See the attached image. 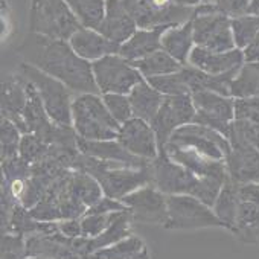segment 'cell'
<instances>
[{
    "mask_svg": "<svg viewBox=\"0 0 259 259\" xmlns=\"http://www.w3.org/2000/svg\"><path fill=\"white\" fill-rule=\"evenodd\" d=\"M20 57L46 75L61 81L75 95H101L92 63L82 60L66 40H54L29 32L19 48Z\"/></svg>",
    "mask_w": 259,
    "mask_h": 259,
    "instance_id": "cell-1",
    "label": "cell"
},
{
    "mask_svg": "<svg viewBox=\"0 0 259 259\" xmlns=\"http://www.w3.org/2000/svg\"><path fill=\"white\" fill-rule=\"evenodd\" d=\"M76 171H84L96 179L105 197L113 200H122L147 185H153L151 163L144 168H133L123 163L98 160L84 154H78L72 163Z\"/></svg>",
    "mask_w": 259,
    "mask_h": 259,
    "instance_id": "cell-2",
    "label": "cell"
},
{
    "mask_svg": "<svg viewBox=\"0 0 259 259\" xmlns=\"http://www.w3.org/2000/svg\"><path fill=\"white\" fill-rule=\"evenodd\" d=\"M72 128L84 141H116L120 123L107 110L102 95H76L72 104Z\"/></svg>",
    "mask_w": 259,
    "mask_h": 259,
    "instance_id": "cell-3",
    "label": "cell"
},
{
    "mask_svg": "<svg viewBox=\"0 0 259 259\" xmlns=\"http://www.w3.org/2000/svg\"><path fill=\"white\" fill-rule=\"evenodd\" d=\"M81 28L66 0H32L29 10V32L54 40L69 41Z\"/></svg>",
    "mask_w": 259,
    "mask_h": 259,
    "instance_id": "cell-4",
    "label": "cell"
},
{
    "mask_svg": "<svg viewBox=\"0 0 259 259\" xmlns=\"http://www.w3.org/2000/svg\"><path fill=\"white\" fill-rule=\"evenodd\" d=\"M20 73L37 89L49 119L60 126H72V104L76 95L61 81L28 63L20 64Z\"/></svg>",
    "mask_w": 259,
    "mask_h": 259,
    "instance_id": "cell-5",
    "label": "cell"
},
{
    "mask_svg": "<svg viewBox=\"0 0 259 259\" xmlns=\"http://www.w3.org/2000/svg\"><path fill=\"white\" fill-rule=\"evenodd\" d=\"M194 41L195 46L212 52H229L236 49L230 19L217 13L213 4H201L195 8Z\"/></svg>",
    "mask_w": 259,
    "mask_h": 259,
    "instance_id": "cell-6",
    "label": "cell"
},
{
    "mask_svg": "<svg viewBox=\"0 0 259 259\" xmlns=\"http://www.w3.org/2000/svg\"><path fill=\"white\" fill-rule=\"evenodd\" d=\"M168 230H197L207 227H224L213 209L192 195H166Z\"/></svg>",
    "mask_w": 259,
    "mask_h": 259,
    "instance_id": "cell-7",
    "label": "cell"
},
{
    "mask_svg": "<svg viewBox=\"0 0 259 259\" xmlns=\"http://www.w3.org/2000/svg\"><path fill=\"white\" fill-rule=\"evenodd\" d=\"M93 76L101 95H130L145 78L119 54L104 57L92 63Z\"/></svg>",
    "mask_w": 259,
    "mask_h": 259,
    "instance_id": "cell-8",
    "label": "cell"
},
{
    "mask_svg": "<svg viewBox=\"0 0 259 259\" xmlns=\"http://www.w3.org/2000/svg\"><path fill=\"white\" fill-rule=\"evenodd\" d=\"M168 144L180 148L194 150L218 162H224L227 154L230 153V142L226 136L209 126L195 122L183 125L177 132H174Z\"/></svg>",
    "mask_w": 259,
    "mask_h": 259,
    "instance_id": "cell-9",
    "label": "cell"
},
{
    "mask_svg": "<svg viewBox=\"0 0 259 259\" xmlns=\"http://www.w3.org/2000/svg\"><path fill=\"white\" fill-rule=\"evenodd\" d=\"M192 101L195 107L194 122L229 138L230 126L235 120V99L210 90H200L192 93Z\"/></svg>",
    "mask_w": 259,
    "mask_h": 259,
    "instance_id": "cell-10",
    "label": "cell"
},
{
    "mask_svg": "<svg viewBox=\"0 0 259 259\" xmlns=\"http://www.w3.org/2000/svg\"><path fill=\"white\" fill-rule=\"evenodd\" d=\"M128 13L133 16L139 29H154V28H174L185 25L195 16V8L192 7H156L150 0H122Z\"/></svg>",
    "mask_w": 259,
    "mask_h": 259,
    "instance_id": "cell-11",
    "label": "cell"
},
{
    "mask_svg": "<svg viewBox=\"0 0 259 259\" xmlns=\"http://www.w3.org/2000/svg\"><path fill=\"white\" fill-rule=\"evenodd\" d=\"M194 117H195V107H194L192 95L165 96V101L151 123L157 136L159 150L165 151L174 132H177L183 125L192 123Z\"/></svg>",
    "mask_w": 259,
    "mask_h": 259,
    "instance_id": "cell-12",
    "label": "cell"
},
{
    "mask_svg": "<svg viewBox=\"0 0 259 259\" xmlns=\"http://www.w3.org/2000/svg\"><path fill=\"white\" fill-rule=\"evenodd\" d=\"M153 186L165 195H195L201 177L192 174L185 166L174 162L166 151H160L159 157L151 162Z\"/></svg>",
    "mask_w": 259,
    "mask_h": 259,
    "instance_id": "cell-13",
    "label": "cell"
},
{
    "mask_svg": "<svg viewBox=\"0 0 259 259\" xmlns=\"http://www.w3.org/2000/svg\"><path fill=\"white\" fill-rule=\"evenodd\" d=\"M122 204L132 215L133 221L148 224H166L168 220V201L166 195L156 186L147 185L132 194L123 197Z\"/></svg>",
    "mask_w": 259,
    "mask_h": 259,
    "instance_id": "cell-14",
    "label": "cell"
},
{
    "mask_svg": "<svg viewBox=\"0 0 259 259\" xmlns=\"http://www.w3.org/2000/svg\"><path fill=\"white\" fill-rule=\"evenodd\" d=\"M117 141L123 145L133 156L153 162L159 157V142L151 123L133 117L123 125H120V132Z\"/></svg>",
    "mask_w": 259,
    "mask_h": 259,
    "instance_id": "cell-15",
    "label": "cell"
},
{
    "mask_svg": "<svg viewBox=\"0 0 259 259\" xmlns=\"http://www.w3.org/2000/svg\"><path fill=\"white\" fill-rule=\"evenodd\" d=\"M244 63L245 58L241 49H233L229 52H212L195 46L189 55L188 64L209 75H226L239 72Z\"/></svg>",
    "mask_w": 259,
    "mask_h": 259,
    "instance_id": "cell-16",
    "label": "cell"
},
{
    "mask_svg": "<svg viewBox=\"0 0 259 259\" xmlns=\"http://www.w3.org/2000/svg\"><path fill=\"white\" fill-rule=\"evenodd\" d=\"M28 257H49V259H82L76 251L73 239L63 233H37L26 236Z\"/></svg>",
    "mask_w": 259,
    "mask_h": 259,
    "instance_id": "cell-17",
    "label": "cell"
},
{
    "mask_svg": "<svg viewBox=\"0 0 259 259\" xmlns=\"http://www.w3.org/2000/svg\"><path fill=\"white\" fill-rule=\"evenodd\" d=\"M138 23L128 13L122 0H107L105 16L96 31L116 45H123L138 31Z\"/></svg>",
    "mask_w": 259,
    "mask_h": 259,
    "instance_id": "cell-18",
    "label": "cell"
},
{
    "mask_svg": "<svg viewBox=\"0 0 259 259\" xmlns=\"http://www.w3.org/2000/svg\"><path fill=\"white\" fill-rule=\"evenodd\" d=\"M28 105V87L26 78L20 75H13L4 79L2 82V98H0V107H2V117L14 122L20 132L25 135V110Z\"/></svg>",
    "mask_w": 259,
    "mask_h": 259,
    "instance_id": "cell-19",
    "label": "cell"
},
{
    "mask_svg": "<svg viewBox=\"0 0 259 259\" xmlns=\"http://www.w3.org/2000/svg\"><path fill=\"white\" fill-rule=\"evenodd\" d=\"M166 154L177 162L179 165L185 166L186 169H189L192 174L198 176V177H209V179H218L223 182L229 180V172H227V166L226 162H218V160H212L194 150L189 148H180L176 145L168 144L165 148Z\"/></svg>",
    "mask_w": 259,
    "mask_h": 259,
    "instance_id": "cell-20",
    "label": "cell"
},
{
    "mask_svg": "<svg viewBox=\"0 0 259 259\" xmlns=\"http://www.w3.org/2000/svg\"><path fill=\"white\" fill-rule=\"evenodd\" d=\"M224 162L232 182L238 185L259 183V150L248 145H230Z\"/></svg>",
    "mask_w": 259,
    "mask_h": 259,
    "instance_id": "cell-21",
    "label": "cell"
},
{
    "mask_svg": "<svg viewBox=\"0 0 259 259\" xmlns=\"http://www.w3.org/2000/svg\"><path fill=\"white\" fill-rule=\"evenodd\" d=\"M78 150L81 154L98 159V160L123 163L133 168H144L151 163V162H147L144 159L133 156L128 150L123 148V145L117 139L116 141H84L78 138Z\"/></svg>",
    "mask_w": 259,
    "mask_h": 259,
    "instance_id": "cell-22",
    "label": "cell"
},
{
    "mask_svg": "<svg viewBox=\"0 0 259 259\" xmlns=\"http://www.w3.org/2000/svg\"><path fill=\"white\" fill-rule=\"evenodd\" d=\"M73 51L85 61L95 63L104 57L119 54L120 46L104 37L99 31L90 28H81L69 40Z\"/></svg>",
    "mask_w": 259,
    "mask_h": 259,
    "instance_id": "cell-23",
    "label": "cell"
},
{
    "mask_svg": "<svg viewBox=\"0 0 259 259\" xmlns=\"http://www.w3.org/2000/svg\"><path fill=\"white\" fill-rule=\"evenodd\" d=\"M169 28H154V29H138L123 45H120L119 55L130 63L142 60L162 49V37Z\"/></svg>",
    "mask_w": 259,
    "mask_h": 259,
    "instance_id": "cell-24",
    "label": "cell"
},
{
    "mask_svg": "<svg viewBox=\"0 0 259 259\" xmlns=\"http://www.w3.org/2000/svg\"><path fill=\"white\" fill-rule=\"evenodd\" d=\"M128 99H130V104H132L135 117L142 119L148 123H153L154 117L157 116L165 101V95H162L147 79H144L130 92Z\"/></svg>",
    "mask_w": 259,
    "mask_h": 259,
    "instance_id": "cell-25",
    "label": "cell"
},
{
    "mask_svg": "<svg viewBox=\"0 0 259 259\" xmlns=\"http://www.w3.org/2000/svg\"><path fill=\"white\" fill-rule=\"evenodd\" d=\"M132 215H130L128 210H122V212H114L111 215V221L108 224V227L96 238H87L85 241V259L105 247H110L128 236H132Z\"/></svg>",
    "mask_w": 259,
    "mask_h": 259,
    "instance_id": "cell-26",
    "label": "cell"
},
{
    "mask_svg": "<svg viewBox=\"0 0 259 259\" xmlns=\"http://www.w3.org/2000/svg\"><path fill=\"white\" fill-rule=\"evenodd\" d=\"M194 48V19L185 25L169 28L162 37V49L176 58L182 66L189 63V55Z\"/></svg>",
    "mask_w": 259,
    "mask_h": 259,
    "instance_id": "cell-27",
    "label": "cell"
},
{
    "mask_svg": "<svg viewBox=\"0 0 259 259\" xmlns=\"http://www.w3.org/2000/svg\"><path fill=\"white\" fill-rule=\"evenodd\" d=\"M239 204H241L239 185L229 179L224 183L212 209H213L215 215L220 218V221L224 224V227L229 229L230 232H235V229H236Z\"/></svg>",
    "mask_w": 259,
    "mask_h": 259,
    "instance_id": "cell-28",
    "label": "cell"
},
{
    "mask_svg": "<svg viewBox=\"0 0 259 259\" xmlns=\"http://www.w3.org/2000/svg\"><path fill=\"white\" fill-rule=\"evenodd\" d=\"M87 259H150V251L142 238L132 235L110 247L92 253Z\"/></svg>",
    "mask_w": 259,
    "mask_h": 259,
    "instance_id": "cell-29",
    "label": "cell"
},
{
    "mask_svg": "<svg viewBox=\"0 0 259 259\" xmlns=\"http://www.w3.org/2000/svg\"><path fill=\"white\" fill-rule=\"evenodd\" d=\"M132 64L141 72V75L145 79L176 73V72L182 70V67H183L176 58H172L163 49H160V51L142 58V60H138V61H135Z\"/></svg>",
    "mask_w": 259,
    "mask_h": 259,
    "instance_id": "cell-30",
    "label": "cell"
},
{
    "mask_svg": "<svg viewBox=\"0 0 259 259\" xmlns=\"http://www.w3.org/2000/svg\"><path fill=\"white\" fill-rule=\"evenodd\" d=\"M69 188H70V192L73 194V197H76L87 209L104 197L102 188L99 186L96 179L84 171H72L70 172Z\"/></svg>",
    "mask_w": 259,
    "mask_h": 259,
    "instance_id": "cell-31",
    "label": "cell"
},
{
    "mask_svg": "<svg viewBox=\"0 0 259 259\" xmlns=\"http://www.w3.org/2000/svg\"><path fill=\"white\" fill-rule=\"evenodd\" d=\"M233 99L259 96V63H244L230 84Z\"/></svg>",
    "mask_w": 259,
    "mask_h": 259,
    "instance_id": "cell-32",
    "label": "cell"
},
{
    "mask_svg": "<svg viewBox=\"0 0 259 259\" xmlns=\"http://www.w3.org/2000/svg\"><path fill=\"white\" fill-rule=\"evenodd\" d=\"M84 28L98 29L105 16L107 0H66Z\"/></svg>",
    "mask_w": 259,
    "mask_h": 259,
    "instance_id": "cell-33",
    "label": "cell"
},
{
    "mask_svg": "<svg viewBox=\"0 0 259 259\" xmlns=\"http://www.w3.org/2000/svg\"><path fill=\"white\" fill-rule=\"evenodd\" d=\"M230 26L236 49L244 51L259 34V14H245L230 19Z\"/></svg>",
    "mask_w": 259,
    "mask_h": 259,
    "instance_id": "cell-34",
    "label": "cell"
},
{
    "mask_svg": "<svg viewBox=\"0 0 259 259\" xmlns=\"http://www.w3.org/2000/svg\"><path fill=\"white\" fill-rule=\"evenodd\" d=\"M0 150H2V160H8L13 157H17L20 153V144H22V138L23 133L19 130V126L2 117V122H0Z\"/></svg>",
    "mask_w": 259,
    "mask_h": 259,
    "instance_id": "cell-35",
    "label": "cell"
},
{
    "mask_svg": "<svg viewBox=\"0 0 259 259\" xmlns=\"http://www.w3.org/2000/svg\"><path fill=\"white\" fill-rule=\"evenodd\" d=\"M227 139L230 145H248L259 150V123L250 120H233Z\"/></svg>",
    "mask_w": 259,
    "mask_h": 259,
    "instance_id": "cell-36",
    "label": "cell"
},
{
    "mask_svg": "<svg viewBox=\"0 0 259 259\" xmlns=\"http://www.w3.org/2000/svg\"><path fill=\"white\" fill-rule=\"evenodd\" d=\"M156 90H159L165 96H174V95H191L182 70L163 76H156V78H148L147 79Z\"/></svg>",
    "mask_w": 259,
    "mask_h": 259,
    "instance_id": "cell-37",
    "label": "cell"
},
{
    "mask_svg": "<svg viewBox=\"0 0 259 259\" xmlns=\"http://www.w3.org/2000/svg\"><path fill=\"white\" fill-rule=\"evenodd\" d=\"M51 145H48L45 141H41L35 135H23L22 144H20V153L19 156L26 160L29 165H35L41 160H45L49 154Z\"/></svg>",
    "mask_w": 259,
    "mask_h": 259,
    "instance_id": "cell-38",
    "label": "cell"
},
{
    "mask_svg": "<svg viewBox=\"0 0 259 259\" xmlns=\"http://www.w3.org/2000/svg\"><path fill=\"white\" fill-rule=\"evenodd\" d=\"M102 99L110 114L120 125H123L125 122L135 117L128 95H102Z\"/></svg>",
    "mask_w": 259,
    "mask_h": 259,
    "instance_id": "cell-39",
    "label": "cell"
},
{
    "mask_svg": "<svg viewBox=\"0 0 259 259\" xmlns=\"http://www.w3.org/2000/svg\"><path fill=\"white\" fill-rule=\"evenodd\" d=\"M2 259H28L26 238L14 233H2Z\"/></svg>",
    "mask_w": 259,
    "mask_h": 259,
    "instance_id": "cell-40",
    "label": "cell"
},
{
    "mask_svg": "<svg viewBox=\"0 0 259 259\" xmlns=\"http://www.w3.org/2000/svg\"><path fill=\"white\" fill-rule=\"evenodd\" d=\"M111 215H95V213H84L79 221H81V229H82V236L84 238H96L99 236L110 224Z\"/></svg>",
    "mask_w": 259,
    "mask_h": 259,
    "instance_id": "cell-41",
    "label": "cell"
},
{
    "mask_svg": "<svg viewBox=\"0 0 259 259\" xmlns=\"http://www.w3.org/2000/svg\"><path fill=\"white\" fill-rule=\"evenodd\" d=\"M235 120L259 123V96L235 99Z\"/></svg>",
    "mask_w": 259,
    "mask_h": 259,
    "instance_id": "cell-42",
    "label": "cell"
},
{
    "mask_svg": "<svg viewBox=\"0 0 259 259\" xmlns=\"http://www.w3.org/2000/svg\"><path fill=\"white\" fill-rule=\"evenodd\" d=\"M213 5L217 13H221L229 19H235L248 14L251 0H217Z\"/></svg>",
    "mask_w": 259,
    "mask_h": 259,
    "instance_id": "cell-43",
    "label": "cell"
},
{
    "mask_svg": "<svg viewBox=\"0 0 259 259\" xmlns=\"http://www.w3.org/2000/svg\"><path fill=\"white\" fill-rule=\"evenodd\" d=\"M126 210V207L122 204V201L119 200H113L108 197H102L99 201H96L93 206H90L87 209L85 213H95V215H108V213H114V212H122Z\"/></svg>",
    "mask_w": 259,
    "mask_h": 259,
    "instance_id": "cell-44",
    "label": "cell"
},
{
    "mask_svg": "<svg viewBox=\"0 0 259 259\" xmlns=\"http://www.w3.org/2000/svg\"><path fill=\"white\" fill-rule=\"evenodd\" d=\"M58 230L64 236L70 239H76L82 236V229H81V221L79 220H63L58 221Z\"/></svg>",
    "mask_w": 259,
    "mask_h": 259,
    "instance_id": "cell-45",
    "label": "cell"
},
{
    "mask_svg": "<svg viewBox=\"0 0 259 259\" xmlns=\"http://www.w3.org/2000/svg\"><path fill=\"white\" fill-rule=\"evenodd\" d=\"M242 52H244L245 63H259V34Z\"/></svg>",
    "mask_w": 259,
    "mask_h": 259,
    "instance_id": "cell-46",
    "label": "cell"
},
{
    "mask_svg": "<svg viewBox=\"0 0 259 259\" xmlns=\"http://www.w3.org/2000/svg\"><path fill=\"white\" fill-rule=\"evenodd\" d=\"M248 14H259V0H251Z\"/></svg>",
    "mask_w": 259,
    "mask_h": 259,
    "instance_id": "cell-47",
    "label": "cell"
},
{
    "mask_svg": "<svg viewBox=\"0 0 259 259\" xmlns=\"http://www.w3.org/2000/svg\"><path fill=\"white\" fill-rule=\"evenodd\" d=\"M215 2H217V0H201V4H209V5H212Z\"/></svg>",
    "mask_w": 259,
    "mask_h": 259,
    "instance_id": "cell-48",
    "label": "cell"
},
{
    "mask_svg": "<svg viewBox=\"0 0 259 259\" xmlns=\"http://www.w3.org/2000/svg\"><path fill=\"white\" fill-rule=\"evenodd\" d=\"M28 259H49V257H28Z\"/></svg>",
    "mask_w": 259,
    "mask_h": 259,
    "instance_id": "cell-49",
    "label": "cell"
}]
</instances>
